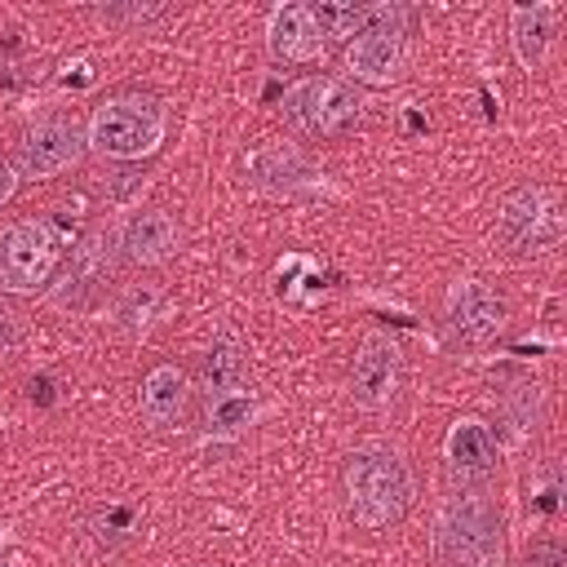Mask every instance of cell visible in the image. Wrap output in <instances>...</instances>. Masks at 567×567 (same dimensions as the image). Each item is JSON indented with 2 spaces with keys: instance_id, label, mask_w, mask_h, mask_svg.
Wrapping results in <instances>:
<instances>
[{
  "instance_id": "5b68a950",
  "label": "cell",
  "mask_w": 567,
  "mask_h": 567,
  "mask_svg": "<svg viewBox=\"0 0 567 567\" xmlns=\"http://www.w3.org/2000/svg\"><path fill=\"white\" fill-rule=\"evenodd\" d=\"M492 235L505 252H518V257L554 248L563 239V199H558V190L545 186V182L514 186L496 208Z\"/></svg>"
},
{
  "instance_id": "30bf717a",
  "label": "cell",
  "mask_w": 567,
  "mask_h": 567,
  "mask_svg": "<svg viewBox=\"0 0 567 567\" xmlns=\"http://www.w3.org/2000/svg\"><path fill=\"white\" fill-rule=\"evenodd\" d=\"M115 261H120V248H115V235L111 230H89L75 248H71V261L62 270V288L53 292L62 306H93L111 279H115Z\"/></svg>"
},
{
  "instance_id": "9a60e30c",
  "label": "cell",
  "mask_w": 567,
  "mask_h": 567,
  "mask_svg": "<svg viewBox=\"0 0 567 567\" xmlns=\"http://www.w3.org/2000/svg\"><path fill=\"white\" fill-rule=\"evenodd\" d=\"M496 439L487 425L478 421H456L452 434H447V474L461 478V483H483L496 474Z\"/></svg>"
},
{
  "instance_id": "277c9868",
  "label": "cell",
  "mask_w": 567,
  "mask_h": 567,
  "mask_svg": "<svg viewBox=\"0 0 567 567\" xmlns=\"http://www.w3.org/2000/svg\"><path fill=\"white\" fill-rule=\"evenodd\" d=\"M284 120L310 142H341L363 120V97L337 75H306L284 93Z\"/></svg>"
},
{
  "instance_id": "cb8c5ba5",
  "label": "cell",
  "mask_w": 567,
  "mask_h": 567,
  "mask_svg": "<svg viewBox=\"0 0 567 567\" xmlns=\"http://www.w3.org/2000/svg\"><path fill=\"white\" fill-rule=\"evenodd\" d=\"M18 341H22V323H18V310L0 301V354H9Z\"/></svg>"
},
{
  "instance_id": "7402d4cb",
  "label": "cell",
  "mask_w": 567,
  "mask_h": 567,
  "mask_svg": "<svg viewBox=\"0 0 567 567\" xmlns=\"http://www.w3.org/2000/svg\"><path fill=\"white\" fill-rule=\"evenodd\" d=\"M523 567H567V545L558 536H540V540H532Z\"/></svg>"
},
{
  "instance_id": "ffe728a7",
  "label": "cell",
  "mask_w": 567,
  "mask_h": 567,
  "mask_svg": "<svg viewBox=\"0 0 567 567\" xmlns=\"http://www.w3.org/2000/svg\"><path fill=\"white\" fill-rule=\"evenodd\" d=\"M248 416H252V403H248L244 394L208 399V421H213L217 430H239V425H248Z\"/></svg>"
},
{
  "instance_id": "3957f363",
  "label": "cell",
  "mask_w": 567,
  "mask_h": 567,
  "mask_svg": "<svg viewBox=\"0 0 567 567\" xmlns=\"http://www.w3.org/2000/svg\"><path fill=\"white\" fill-rule=\"evenodd\" d=\"M439 567H505V518L483 492H456L434 518Z\"/></svg>"
},
{
  "instance_id": "8fae6325",
  "label": "cell",
  "mask_w": 567,
  "mask_h": 567,
  "mask_svg": "<svg viewBox=\"0 0 567 567\" xmlns=\"http://www.w3.org/2000/svg\"><path fill=\"white\" fill-rule=\"evenodd\" d=\"M266 49L284 66H310L323 58L328 35L310 4H279L270 9V22H266Z\"/></svg>"
},
{
  "instance_id": "7c38bea8",
  "label": "cell",
  "mask_w": 567,
  "mask_h": 567,
  "mask_svg": "<svg viewBox=\"0 0 567 567\" xmlns=\"http://www.w3.org/2000/svg\"><path fill=\"white\" fill-rule=\"evenodd\" d=\"M115 248H120V261H128V266H164V261L177 257L182 230H177L173 213H164V208H137L120 226Z\"/></svg>"
},
{
  "instance_id": "e0dca14e",
  "label": "cell",
  "mask_w": 567,
  "mask_h": 567,
  "mask_svg": "<svg viewBox=\"0 0 567 567\" xmlns=\"http://www.w3.org/2000/svg\"><path fill=\"white\" fill-rule=\"evenodd\" d=\"M244 173H248V182H257V186H266V190H292L297 182L310 177L306 159H301L292 146H284V142L257 146V151L244 159Z\"/></svg>"
},
{
  "instance_id": "4fadbf2b",
  "label": "cell",
  "mask_w": 567,
  "mask_h": 567,
  "mask_svg": "<svg viewBox=\"0 0 567 567\" xmlns=\"http://www.w3.org/2000/svg\"><path fill=\"white\" fill-rule=\"evenodd\" d=\"M190 372L182 363H155L137 385V412L151 430H177L190 416Z\"/></svg>"
},
{
  "instance_id": "7a4b0ae2",
  "label": "cell",
  "mask_w": 567,
  "mask_h": 567,
  "mask_svg": "<svg viewBox=\"0 0 567 567\" xmlns=\"http://www.w3.org/2000/svg\"><path fill=\"white\" fill-rule=\"evenodd\" d=\"M164 128H168V111L155 93L120 89V93H111L106 102L93 106V115L84 124V142L102 159L133 164V159H146V155L159 151Z\"/></svg>"
},
{
  "instance_id": "8992f818",
  "label": "cell",
  "mask_w": 567,
  "mask_h": 567,
  "mask_svg": "<svg viewBox=\"0 0 567 567\" xmlns=\"http://www.w3.org/2000/svg\"><path fill=\"white\" fill-rule=\"evenodd\" d=\"M62 261L53 221H13L0 230V292H35Z\"/></svg>"
},
{
  "instance_id": "d6986e66",
  "label": "cell",
  "mask_w": 567,
  "mask_h": 567,
  "mask_svg": "<svg viewBox=\"0 0 567 567\" xmlns=\"http://www.w3.org/2000/svg\"><path fill=\"white\" fill-rule=\"evenodd\" d=\"M310 9H315V18H319L328 44H332V40H346V44H350V40L363 31V4H310Z\"/></svg>"
},
{
  "instance_id": "9c48e42d",
  "label": "cell",
  "mask_w": 567,
  "mask_h": 567,
  "mask_svg": "<svg viewBox=\"0 0 567 567\" xmlns=\"http://www.w3.org/2000/svg\"><path fill=\"white\" fill-rule=\"evenodd\" d=\"M89 142H84V128L66 115H49V120H35L18 146H13V168L18 177H58L66 168H75L84 159Z\"/></svg>"
},
{
  "instance_id": "ac0fdd59",
  "label": "cell",
  "mask_w": 567,
  "mask_h": 567,
  "mask_svg": "<svg viewBox=\"0 0 567 567\" xmlns=\"http://www.w3.org/2000/svg\"><path fill=\"white\" fill-rule=\"evenodd\" d=\"M509 40H514V53L527 71H536L549 53V40H554V9L549 4H518L509 13Z\"/></svg>"
},
{
  "instance_id": "603a6c76",
  "label": "cell",
  "mask_w": 567,
  "mask_h": 567,
  "mask_svg": "<svg viewBox=\"0 0 567 567\" xmlns=\"http://www.w3.org/2000/svg\"><path fill=\"white\" fill-rule=\"evenodd\" d=\"M155 301H159V297H155L151 288H146L142 297L133 292V297H128V301L120 306V319H124L128 328H146V323H151V310H155Z\"/></svg>"
},
{
  "instance_id": "6da1fadb",
  "label": "cell",
  "mask_w": 567,
  "mask_h": 567,
  "mask_svg": "<svg viewBox=\"0 0 567 567\" xmlns=\"http://www.w3.org/2000/svg\"><path fill=\"white\" fill-rule=\"evenodd\" d=\"M341 501H346L350 523L363 532H385V527L403 523L416 501L408 461L381 443L354 447L341 461Z\"/></svg>"
},
{
  "instance_id": "52a82bcc",
  "label": "cell",
  "mask_w": 567,
  "mask_h": 567,
  "mask_svg": "<svg viewBox=\"0 0 567 567\" xmlns=\"http://www.w3.org/2000/svg\"><path fill=\"white\" fill-rule=\"evenodd\" d=\"M403 385H408V368L399 341H390L385 332L359 337L350 350V399L368 412H390L403 399Z\"/></svg>"
},
{
  "instance_id": "44dd1931",
  "label": "cell",
  "mask_w": 567,
  "mask_h": 567,
  "mask_svg": "<svg viewBox=\"0 0 567 567\" xmlns=\"http://www.w3.org/2000/svg\"><path fill=\"white\" fill-rule=\"evenodd\" d=\"M173 9H164V4H115V9H97V18H106V22H159V18H168Z\"/></svg>"
},
{
  "instance_id": "2e32d148",
  "label": "cell",
  "mask_w": 567,
  "mask_h": 567,
  "mask_svg": "<svg viewBox=\"0 0 567 567\" xmlns=\"http://www.w3.org/2000/svg\"><path fill=\"white\" fill-rule=\"evenodd\" d=\"M199 377H204V394L208 399H226V394H244L248 390V350L221 332L213 337V346L199 359Z\"/></svg>"
},
{
  "instance_id": "d4e9b609",
  "label": "cell",
  "mask_w": 567,
  "mask_h": 567,
  "mask_svg": "<svg viewBox=\"0 0 567 567\" xmlns=\"http://www.w3.org/2000/svg\"><path fill=\"white\" fill-rule=\"evenodd\" d=\"M13 190H18V168L9 159H0V204H9Z\"/></svg>"
},
{
  "instance_id": "5bb4252c",
  "label": "cell",
  "mask_w": 567,
  "mask_h": 567,
  "mask_svg": "<svg viewBox=\"0 0 567 567\" xmlns=\"http://www.w3.org/2000/svg\"><path fill=\"white\" fill-rule=\"evenodd\" d=\"M346 71L359 84H394L408 71V35L394 31H359L346 44Z\"/></svg>"
},
{
  "instance_id": "ba28073f",
  "label": "cell",
  "mask_w": 567,
  "mask_h": 567,
  "mask_svg": "<svg viewBox=\"0 0 567 567\" xmlns=\"http://www.w3.org/2000/svg\"><path fill=\"white\" fill-rule=\"evenodd\" d=\"M509 323L505 297L487 279H456L443 301V332L456 346H492Z\"/></svg>"
}]
</instances>
